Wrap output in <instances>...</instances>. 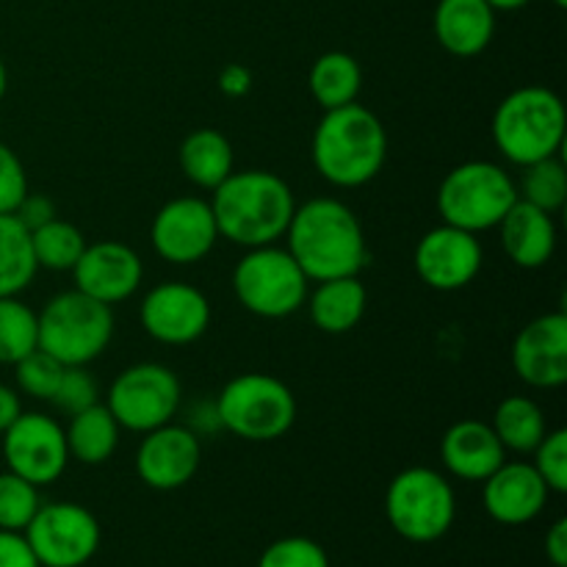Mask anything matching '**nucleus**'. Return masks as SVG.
<instances>
[{"label":"nucleus","mask_w":567,"mask_h":567,"mask_svg":"<svg viewBox=\"0 0 567 567\" xmlns=\"http://www.w3.org/2000/svg\"><path fill=\"white\" fill-rule=\"evenodd\" d=\"M288 252L310 282L358 277L369 264L365 230L354 210L336 197H316L293 208Z\"/></svg>","instance_id":"nucleus-1"},{"label":"nucleus","mask_w":567,"mask_h":567,"mask_svg":"<svg viewBox=\"0 0 567 567\" xmlns=\"http://www.w3.org/2000/svg\"><path fill=\"white\" fill-rule=\"evenodd\" d=\"M293 208L291 186L269 169H236L210 197L219 238L244 249L280 241Z\"/></svg>","instance_id":"nucleus-2"},{"label":"nucleus","mask_w":567,"mask_h":567,"mask_svg":"<svg viewBox=\"0 0 567 567\" xmlns=\"http://www.w3.org/2000/svg\"><path fill=\"white\" fill-rule=\"evenodd\" d=\"M316 172L336 188H360L374 181L388 158V131L360 103L321 111L310 142Z\"/></svg>","instance_id":"nucleus-3"},{"label":"nucleus","mask_w":567,"mask_h":567,"mask_svg":"<svg viewBox=\"0 0 567 567\" xmlns=\"http://www.w3.org/2000/svg\"><path fill=\"white\" fill-rule=\"evenodd\" d=\"M493 144L515 166L559 155L567 133L565 103L548 86H520L493 111Z\"/></svg>","instance_id":"nucleus-4"},{"label":"nucleus","mask_w":567,"mask_h":567,"mask_svg":"<svg viewBox=\"0 0 567 567\" xmlns=\"http://www.w3.org/2000/svg\"><path fill=\"white\" fill-rule=\"evenodd\" d=\"M219 430L249 443L280 441L297 424V396L282 380L247 371L227 382L214 402Z\"/></svg>","instance_id":"nucleus-5"},{"label":"nucleus","mask_w":567,"mask_h":567,"mask_svg":"<svg viewBox=\"0 0 567 567\" xmlns=\"http://www.w3.org/2000/svg\"><path fill=\"white\" fill-rule=\"evenodd\" d=\"M39 349L61 365H89L109 349L114 338L111 305L86 297L78 288L59 293L37 313Z\"/></svg>","instance_id":"nucleus-6"},{"label":"nucleus","mask_w":567,"mask_h":567,"mask_svg":"<svg viewBox=\"0 0 567 567\" xmlns=\"http://www.w3.org/2000/svg\"><path fill=\"white\" fill-rule=\"evenodd\" d=\"M518 199L509 172L493 161H465L454 166L437 188V214L446 225L474 236L493 230Z\"/></svg>","instance_id":"nucleus-7"},{"label":"nucleus","mask_w":567,"mask_h":567,"mask_svg":"<svg viewBox=\"0 0 567 567\" xmlns=\"http://www.w3.org/2000/svg\"><path fill=\"white\" fill-rule=\"evenodd\" d=\"M385 515L391 529L408 543H435L449 535L457 518V496L452 482L435 468L413 465L399 471L385 493Z\"/></svg>","instance_id":"nucleus-8"},{"label":"nucleus","mask_w":567,"mask_h":567,"mask_svg":"<svg viewBox=\"0 0 567 567\" xmlns=\"http://www.w3.org/2000/svg\"><path fill=\"white\" fill-rule=\"evenodd\" d=\"M233 293L244 310L260 319H288L310 293V280L291 252L277 244L252 247L233 269Z\"/></svg>","instance_id":"nucleus-9"},{"label":"nucleus","mask_w":567,"mask_h":567,"mask_svg":"<svg viewBox=\"0 0 567 567\" xmlns=\"http://www.w3.org/2000/svg\"><path fill=\"white\" fill-rule=\"evenodd\" d=\"M181 380L169 365L136 363L127 365L111 382L105 408L111 410L122 430L144 435L175 419L181 410Z\"/></svg>","instance_id":"nucleus-10"},{"label":"nucleus","mask_w":567,"mask_h":567,"mask_svg":"<svg viewBox=\"0 0 567 567\" xmlns=\"http://www.w3.org/2000/svg\"><path fill=\"white\" fill-rule=\"evenodd\" d=\"M22 535L42 567H83L103 540L97 518L75 502L42 504Z\"/></svg>","instance_id":"nucleus-11"},{"label":"nucleus","mask_w":567,"mask_h":567,"mask_svg":"<svg viewBox=\"0 0 567 567\" xmlns=\"http://www.w3.org/2000/svg\"><path fill=\"white\" fill-rule=\"evenodd\" d=\"M3 463L31 485H53L70 465L64 426L44 413H20L3 432Z\"/></svg>","instance_id":"nucleus-12"},{"label":"nucleus","mask_w":567,"mask_h":567,"mask_svg":"<svg viewBox=\"0 0 567 567\" xmlns=\"http://www.w3.org/2000/svg\"><path fill=\"white\" fill-rule=\"evenodd\" d=\"M150 241L166 264L192 266L208 258L219 241V227L208 199L175 197L161 205L150 225Z\"/></svg>","instance_id":"nucleus-13"},{"label":"nucleus","mask_w":567,"mask_h":567,"mask_svg":"<svg viewBox=\"0 0 567 567\" xmlns=\"http://www.w3.org/2000/svg\"><path fill=\"white\" fill-rule=\"evenodd\" d=\"M138 321L153 341L166 347H188L210 327V302L192 282L166 280L147 291Z\"/></svg>","instance_id":"nucleus-14"},{"label":"nucleus","mask_w":567,"mask_h":567,"mask_svg":"<svg viewBox=\"0 0 567 567\" xmlns=\"http://www.w3.org/2000/svg\"><path fill=\"white\" fill-rule=\"evenodd\" d=\"M485 249L480 236L452 225H437L419 238L413 252L415 271L432 291H460L482 271Z\"/></svg>","instance_id":"nucleus-15"},{"label":"nucleus","mask_w":567,"mask_h":567,"mask_svg":"<svg viewBox=\"0 0 567 567\" xmlns=\"http://www.w3.org/2000/svg\"><path fill=\"white\" fill-rule=\"evenodd\" d=\"M136 476L153 491H181L197 476L203 446L197 432L181 424H164L144 432L136 449Z\"/></svg>","instance_id":"nucleus-16"},{"label":"nucleus","mask_w":567,"mask_h":567,"mask_svg":"<svg viewBox=\"0 0 567 567\" xmlns=\"http://www.w3.org/2000/svg\"><path fill=\"white\" fill-rule=\"evenodd\" d=\"M513 371L520 382L540 391L567 382V316L546 313L532 319L513 341Z\"/></svg>","instance_id":"nucleus-17"},{"label":"nucleus","mask_w":567,"mask_h":567,"mask_svg":"<svg viewBox=\"0 0 567 567\" xmlns=\"http://www.w3.org/2000/svg\"><path fill=\"white\" fill-rule=\"evenodd\" d=\"M72 277L81 293L103 305H116L131 299L142 288L144 264L133 247L105 238V241L86 244Z\"/></svg>","instance_id":"nucleus-18"},{"label":"nucleus","mask_w":567,"mask_h":567,"mask_svg":"<svg viewBox=\"0 0 567 567\" xmlns=\"http://www.w3.org/2000/svg\"><path fill=\"white\" fill-rule=\"evenodd\" d=\"M482 502H485L487 515L502 526H526L546 509L548 485L537 474L535 465L507 463L504 460L485 482H482Z\"/></svg>","instance_id":"nucleus-19"},{"label":"nucleus","mask_w":567,"mask_h":567,"mask_svg":"<svg viewBox=\"0 0 567 567\" xmlns=\"http://www.w3.org/2000/svg\"><path fill=\"white\" fill-rule=\"evenodd\" d=\"M441 460L454 480L485 482L507 460V449L491 424L465 419L449 426L443 435Z\"/></svg>","instance_id":"nucleus-20"},{"label":"nucleus","mask_w":567,"mask_h":567,"mask_svg":"<svg viewBox=\"0 0 567 567\" xmlns=\"http://www.w3.org/2000/svg\"><path fill=\"white\" fill-rule=\"evenodd\" d=\"M432 28L446 53L457 59H474L493 42L496 11L485 0H437Z\"/></svg>","instance_id":"nucleus-21"},{"label":"nucleus","mask_w":567,"mask_h":567,"mask_svg":"<svg viewBox=\"0 0 567 567\" xmlns=\"http://www.w3.org/2000/svg\"><path fill=\"white\" fill-rule=\"evenodd\" d=\"M502 247L518 269H543L557 249V225L551 214L515 199L513 208L498 221Z\"/></svg>","instance_id":"nucleus-22"},{"label":"nucleus","mask_w":567,"mask_h":567,"mask_svg":"<svg viewBox=\"0 0 567 567\" xmlns=\"http://www.w3.org/2000/svg\"><path fill=\"white\" fill-rule=\"evenodd\" d=\"M310 321L319 332L327 336H343L363 321L369 308V291L358 277H336L321 280L313 293H308Z\"/></svg>","instance_id":"nucleus-23"},{"label":"nucleus","mask_w":567,"mask_h":567,"mask_svg":"<svg viewBox=\"0 0 567 567\" xmlns=\"http://www.w3.org/2000/svg\"><path fill=\"white\" fill-rule=\"evenodd\" d=\"M177 158H181V172L186 181L205 192H214L236 172V153H233L230 138L214 127H197L188 133Z\"/></svg>","instance_id":"nucleus-24"},{"label":"nucleus","mask_w":567,"mask_h":567,"mask_svg":"<svg viewBox=\"0 0 567 567\" xmlns=\"http://www.w3.org/2000/svg\"><path fill=\"white\" fill-rule=\"evenodd\" d=\"M120 432L122 426L116 424L111 410L100 402L70 415V424L64 430L70 460H78L81 465L109 463L120 446Z\"/></svg>","instance_id":"nucleus-25"},{"label":"nucleus","mask_w":567,"mask_h":567,"mask_svg":"<svg viewBox=\"0 0 567 567\" xmlns=\"http://www.w3.org/2000/svg\"><path fill=\"white\" fill-rule=\"evenodd\" d=\"M308 86L321 111L341 109V105L358 103L360 86H363V70L358 59L343 50H330L313 61L308 75Z\"/></svg>","instance_id":"nucleus-26"},{"label":"nucleus","mask_w":567,"mask_h":567,"mask_svg":"<svg viewBox=\"0 0 567 567\" xmlns=\"http://www.w3.org/2000/svg\"><path fill=\"white\" fill-rule=\"evenodd\" d=\"M502 446L515 454H532L546 437L548 424L540 404L529 396H507L498 402L491 421Z\"/></svg>","instance_id":"nucleus-27"},{"label":"nucleus","mask_w":567,"mask_h":567,"mask_svg":"<svg viewBox=\"0 0 567 567\" xmlns=\"http://www.w3.org/2000/svg\"><path fill=\"white\" fill-rule=\"evenodd\" d=\"M31 233L14 214H0V297H20L37 277Z\"/></svg>","instance_id":"nucleus-28"},{"label":"nucleus","mask_w":567,"mask_h":567,"mask_svg":"<svg viewBox=\"0 0 567 567\" xmlns=\"http://www.w3.org/2000/svg\"><path fill=\"white\" fill-rule=\"evenodd\" d=\"M31 249L39 269L72 271L86 249V236L81 233V227L55 216L48 225L31 230Z\"/></svg>","instance_id":"nucleus-29"},{"label":"nucleus","mask_w":567,"mask_h":567,"mask_svg":"<svg viewBox=\"0 0 567 567\" xmlns=\"http://www.w3.org/2000/svg\"><path fill=\"white\" fill-rule=\"evenodd\" d=\"M515 188H518V199L554 216L567 203L565 161L559 155H551V158L520 166V181H515Z\"/></svg>","instance_id":"nucleus-30"},{"label":"nucleus","mask_w":567,"mask_h":567,"mask_svg":"<svg viewBox=\"0 0 567 567\" xmlns=\"http://www.w3.org/2000/svg\"><path fill=\"white\" fill-rule=\"evenodd\" d=\"M33 349H39L37 310L20 297H0V363H20Z\"/></svg>","instance_id":"nucleus-31"},{"label":"nucleus","mask_w":567,"mask_h":567,"mask_svg":"<svg viewBox=\"0 0 567 567\" xmlns=\"http://www.w3.org/2000/svg\"><path fill=\"white\" fill-rule=\"evenodd\" d=\"M39 507H42V498H39L37 485L11 471L0 474V529L25 532Z\"/></svg>","instance_id":"nucleus-32"},{"label":"nucleus","mask_w":567,"mask_h":567,"mask_svg":"<svg viewBox=\"0 0 567 567\" xmlns=\"http://www.w3.org/2000/svg\"><path fill=\"white\" fill-rule=\"evenodd\" d=\"M64 369L66 365H61L53 354H48L44 349H33L20 363H14L17 391H22L31 399H39V402H50Z\"/></svg>","instance_id":"nucleus-33"},{"label":"nucleus","mask_w":567,"mask_h":567,"mask_svg":"<svg viewBox=\"0 0 567 567\" xmlns=\"http://www.w3.org/2000/svg\"><path fill=\"white\" fill-rule=\"evenodd\" d=\"M258 567H330L324 548L310 537H280L260 554Z\"/></svg>","instance_id":"nucleus-34"},{"label":"nucleus","mask_w":567,"mask_h":567,"mask_svg":"<svg viewBox=\"0 0 567 567\" xmlns=\"http://www.w3.org/2000/svg\"><path fill=\"white\" fill-rule=\"evenodd\" d=\"M100 391H97V382L94 377L89 374L86 365H66L64 374H61L59 388H55L53 399L50 404L61 410L66 415H75L81 410L92 408V404L100 402Z\"/></svg>","instance_id":"nucleus-35"},{"label":"nucleus","mask_w":567,"mask_h":567,"mask_svg":"<svg viewBox=\"0 0 567 567\" xmlns=\"http://www.w3.org/2000/svg\"><path fill=\"white\" fill-rule=\"evenodd\" d=\"M535 471L543 476L551 493H567V432L548 430L546 437L537 443Z\"/></svg>","instance_id":"nucleus-36"},{"label":"nucleus","mask_w":567,"mask_h":567,"mask_svg":"<svg viewBox=\"0 0 567 567\" xmlns=\"http://www.w3.org/2000/svg\"><path fill=\"white\" fill-rule=\"evenodd\" d=\"M28 192L31 188H28V175L20 155L9 144L0 142V214H14Z\"/></svg>","instance_id":"nucleus-37"},{"label":"nucleus","mask_w":567,"mask_h":567,"mask_svg":"<svg viewBox=\"0 0 567 567\" xmlns=\"http://www.w3.org/2000/svg\"><path fill=\"white\" fill-rule=\"evenodd\" d=\"M14 216H17V221H20V225L31 233V230H37V227L48 225L50 219H55V216H59V210H55V203L50 197L28 192L25 199L17 205Z\"/></svg>","instance_id":"nucleus-38"},{"label":"nucleus","mask_w":567,"mask_h":567,"mask_svg":"<svg viewBox=\"0 0 567 567\" xmlns=\"http://www.w3.org/2000/svg\"><path fill=\"white\" fill-rule=\"evenodd\" d=\"M0 567H42L22 532L0 529Z\"/></svg>","instance_id":"nucleus-39"},{"label":"nucleus","mask_w":567,"mask_h":567,"mask_svg":"<svg viewBox=\"0 0 567 567\" xmlns=\"http://www.w3.org/2000/svg\"><path fill=\"white\" fill-rule=\"evenodd\" d=\"M252 70H249L247 64H238V61H233V64L221 66L219 72V92L225 94V97H247L249 92H252Z\"/></svg>","instance_id":"nucleus-40"},{"label":"nucleus","mask_w":567,"mask_h":567,"mask_svg":"<svg viewBox=\"0 0 567 567\" xmlns=\"http://www.w3.org/2000/svg\"><path fill=\"white\" fill-rule=\"evenodd\" d=\"M546 557L554 567H567V520L559 518L546 535Z\"/></svg>","instance_id":"nucleus-41"},{"label":"nucleus","mask_w":567,"mask_h":567,"mask_svg":"<svg viewBox=\"0 0 567 567\" xmlns=\"http://www.w3.org/2000/svg\"><path fill=\"white\" fill-rule=\"evenodd\" d=\"M20 413H22V402L20 396H17L14 388L0 385V435H3L17 419H20Z\"/></svg>","instance_id":"nucleus-42"},{"label":"nucleus","mask_w":567,"mask_h":567,"mask_svg":"<svg viewBox=\"0 0 567 567\" xmlns=\"http://www.w3.org/2000/svg\"><path fill=\"white\" fill-rule=\"evenodd\" d=\"M487 6H491L493 11H518V9H524V6H529L532 0H485Z\"/></svg>","instance_id":"nucleus-43"},{"label":"nucleus","mask_w":567,"mask_h":567,"mask_svg":"<svg viewBox=\"0 0 567 567\" xmlns=\"http://www.w3.org/2000/svg\"><path fill=\"white\" fill-rule=\"evenodd\" d=\"M6 89H9V72H6L3 59H0V100L6 97Z\"/></svg>","instance_id":"nucleus-44"},{"label":"nucleus","mask_w":567,"mask_h":567,"mask_svg":"<svg viewBox=\"0 0 567 567\" xmlns=\"http://www.w3.org/2000/svg\"><path fill=\"white\" fill-rule=\"evenodd\" d=\"M554 6H559V9H565V6H567V0H554Z\"/></svg>","instance_id":"nucleus-45"}]
</instances>
